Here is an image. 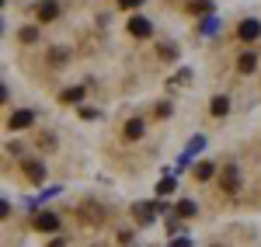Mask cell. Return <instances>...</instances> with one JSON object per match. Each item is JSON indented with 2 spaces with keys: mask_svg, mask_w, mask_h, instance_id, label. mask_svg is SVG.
Here are the masks:
<instances>
[{
  "mask_svg": "<svg viewBox=\"0 0 261 247\" xmlns=\"http://www.w3.org/2000/svg\"><path fill=\"white\" fill-rule=\"evenodd\" d=\"M237 35H241V42H254V39L261 35V21H254V18L241 21V28H237Z\"/></svg>",
  "mask_w": 261,
  "mask_h": 247,
  "instance_id": "cell-1",
  "label": "cell"
},
{
  "mask_svg": "<svg viewBox=\"0 0 261 247\" xmlns=\"http://www.w3.org/2000/svg\"><path fill=\"white\" fill-rule=\"evenodd\" d=\"M129 32H133L136 39H150V35H153V24L136 14V18H129Z\"/></svg>",
  "mask_w": 261,
  "mask_h": 247,
  "instance_id": "cell-2",
  "label": "cell"
},
{
  "mask_svg": "<svg viewBox=\"0 0 261 247\" xmlns=\"http://www.w3.org/2000/svg\"><path fill=\"white\" fill-rule=\"evenodd\" d=\"M32 122H35V112H28V108H21V112H14V115L7 119V125H11V132H14V129H28Z\"/></svg>",
  "mask_w": 261,
  "mask_h": 247,
  "instance_id": "cell-3",
  "label": "cell"
},
{
  "mask_svg": "<svg viewBox=\"0 0 261 247\" xmlns=\"http://www.w3.org/2000/svg\"><path fill=\"white\" fill-rule=\"evenodd\" d=\"M35 230L56 233V230H60V216H56V212H39V216H35Z\"/></svg>",
  "mask_w": 261,
  "mask_h": 247,
  "instance_id": "cell-4",
  "label": "cell"
},
{
  "mask_svg": "<svg viewBox=\"0 0 261 247\" xmlns=\"http://www.w3.org/2000/svg\"><path fill=\"white\" fill-rule=\"evenodd\" d=\"M133 216H136L140 223H153V219H157V206H153V202H136V206H133Z\"/></svg>",
  "mask_w": 261,
  "mask_h": 247,
  "instance_id": "cell-5",
  "label": "cell"
},
{
  "mask_svg": "<svg viewBox=\"0 0 261 247\" xmlns=\"http://www.w3.org/2000/svg\"><path fill=\"white\" fill-rule=\"evenodd\" d=\"M24 174H28V181H35V185H42L45 181V164L42 160H24Z\"/></svg>",
  "mask_w": 261,
  "mask_h": 247,
  "instance_id": "cell-6",
  "label": "cell"
},
{
  "mask_svg": "<svg viewBox=\"0 0 261 247\" xmlns=\"http://www.w3.org/2000/svg\"><path fill=\"white\" fill-rule=\"evenodd\" d=\"M81 216H87L84 223H91V227H101V223H105V209H101V206H94V202L81 206Z\"/></svg>",
  "mask_w": 261,
  "mask_h": 247,
  "instance_id": "cell-7",
  "label": "cell"
},
{
  "mask_svg": "<svg viewBox=\"0 0 261 247\" xmlns=\"http://www.w3.org/2000/svg\"><path fill=\"white\" fill-rule=\"evenodd\" d=\"M56 14H60V4L56 0H42L39 4V21H56Z\"/></svg>",
  "mask_w": 261,
  "mask_h": 247,
  "instance_id": "cell-8",
  "label": "cell"
},
{
  "mask_svg": "<svg viewBox=\"0 0 261 247\" xmlns=\"http://www.w3.org/2000/svg\"><path fill=\"white\" fill-rule=\"evenodd\" d=\"M237 185H241V171L237 167H226L223 171V191H233Z\"/></svg>",
  "mask_w": 261,
  "mask_h": 247,
  "instance_id": "cell-9",
  "label": "cell"
},
{
  "mask_svg": "<svg viewBox=\"0 0 261 247\" xmlns=\"http://www.w3.org/2000/svg\"><path fill=\"white\" fill-rule=\"evenodd\" d=\"M122 136H125V140H140V136H143V122H140V119H129L125 129H122Z\"/></svg>",
  "mask_w": 261,
  "mask_h": 247,
  "instance_id": "cell-10",
  "label": "cell"
},
{
  "mask_svg": "<svg viewBox=\"0 0 261 247\" xmlns=\"http://www.w3.org/2000/svg\"><path fill=\"white\" fill-rule=\"evenodd\" d=\"M254 66H258V56H254V52H241V60H237V70H241V73H251Z\"/></svg>",
  "mask_w": 261,
  "mask_h": 247,
  "instance_id": "cell-11",
  "label": "cell"
},
{
  "mask_svg": "<svg viewBox=\"0 0 261 247\" xmlns=\"http://www.w3.org/2000/svg\"><path fill=\"white\" fill-rule=\"evenodd\" d=\"M213 174H216V164H209V160H202V164L195 167V178H199V181H209Z\"/></svg>",
  "mask_w": 261,
  "mask_h": 247,
  "instance_id": "cell-12",
  "label": "cell"
},
{
  "mask_svg": "<svg viewBox=\"0 0 261 247\" xmlns=\"http://www.w3.org/2000/svg\"><path fill=\"white\" fill-rule=\"evenodd\" d=\"M81 98H84V87H66V91L60 94V101H63V104H70V101H81Z\"/></svg>",
  "mask_w": 261,
  "mask_h": 247,
  "instance_id": "cell-13",
  "label": "cell"
},
{
  "mask_svg": "<svg viewBox=\"0 0 261 247\" xmlns=\"http://www.w3.org/2000/svg\"><path fill=\"white\" fill-rule=\"evenodd\" d=\"M209 108H213V115H216V119H223V115L230 112V101H226V98H213V104H209Z\"/></svg>",
  "mask_w": 261,
  "mask_h": 247,
  "instance_id": "cell-14",
  "label": "cell"
},
{
  "mask_svg": "<svg viewBox=\"0 0 261 247\" xmlns=\"http://www.w3.org/2000/svg\"><path fill=\"white\" fill-rule=\"evenodd\" d=\"M174 212H178V216H195V202H192V199H181L178 206H174Z\"/></svg>",
  "mask_w": 261,
  "mask_h": 247,
  "instance_id": "cell-15",
  "label": "cell"
},
{
  "mask_svg": "<svg viewBox=\"0 0 261 247\" xmlns=\"http://www.w3.org/2000/svg\"><path fill=\"white\" fill-rule=\"evenodd\" d=\"M188 11H192V14H205V11H213V0H192Z\"/></svg>",
  "mask_w": 261,
  "mask_h": 247,
  "instance_id": "cell-16",
  "label": "cell"
},
{
  "mask_svg": "<svg viewBox=\"0 0 261 247\" xmlns=\"http://www.w3.org/2000/svg\"><path fill=\"white\" fill-rule=\"evenodd\" d=\"M216 32H220V21H216V18L202 21V35H216Z\"/></svg>",
  "mask_w": 261,
  "mask_h": 247,
  "instance_id": "cell-17",
  "label": "cell"
},
{
  "mask_svg": "<svg viewBox=\"0 0 261 247\" xmlns=\"http://www.w3.org/2000/svg\"><path fill=\"white\" fill-rule=\"evenodd\" d=\"M171 191H174V178H164L161 185H157V195H164V199H167Z\"/></svg>",
  "mask_w": 261,
  "mask_h": 247,
  "instance_id": "cell-18",
  "label": "cell"
},
{
  "mask_svg": "<svg viewBox=\"0 0 261 247\" xmlns=\"http://www.w3.org/2000/svg\"><path fill=\"white\" fill-rule=\"evenodd\" d=\"M174 56H178V52H174V45H171V42H164V45H161V60H174Z\"/></svg>",
  "mask_w": 261,
  "mask_h": 247,
  "instance_id": "cell-19",
  "label": "cell"
},
{
  "mask_svg": "<svg viewBox=\"0 0 261 247\" xmlns=\"http://www.w3.org/2000/svg\"><path fill=\"white\" fill-rule=\"evenodd\" d=\"M35 35H39L35 28H24V32H21V42H35Z\"/></svg>",
  "mask_w": 261,
  "mask_h": 247,
  "instance_id": "cell-20",
  "label": "cell"
},
{
  "mask_svg": "<svg viewBox=\"0 0 261 247\" xmlns=\"http://www.w3.org/2000/svg\"><path fill=\"white\" fill-rule=\"evenodd\" d=\"M119 4H122V7H140L143 0H119Z\"/></svg>",
  "mask_w": 261,
  "mask_h": 247,
  "instance_id": "cell-21",
  "label": "cell"
},
{
  "mask_svg": "<svg viewBox=\"0 0 261 247\" xmlns=\"http://www.w3.org/2000/svg\"><path fill=\"white\" fill-rule=\"evenodd\" d=\"M171 247H192V244H188V237H181V240H174Z\"/></svg>",
  "mask_w": 261,
  "mask_h": 247,
  "instance_id": "cell-22",
  "label": "cell"
},
{
  "mask_svg": "<svg viewBox=\"0 0 261 247\" xmlns=\"http://www.w3.org/2000/svg\"><path fill=\"white\" fill-rule=\"evenodd\" d=\"M49 247H66V240H63V237H56V240H53Z\"/></svg>",
  "mask_w": 261,
  "mask_h": 247,
  "instance_id": "cell-23",
  "label": "cell"
}]
</instances>
